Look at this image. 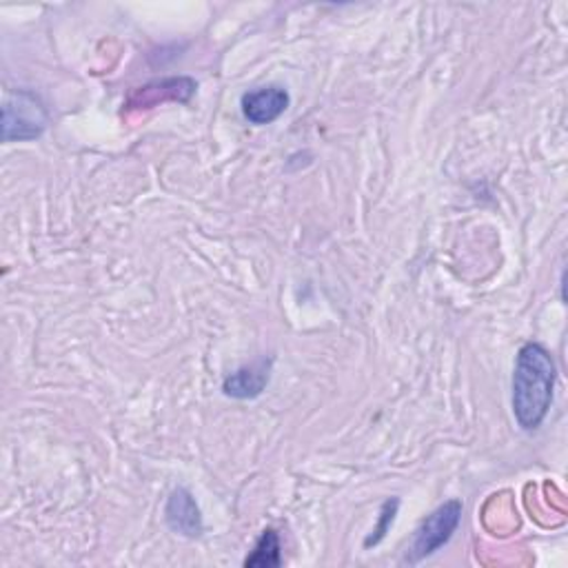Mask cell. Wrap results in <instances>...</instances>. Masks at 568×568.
<instances>
[{
    "mask_svg": "<svg viewBox=\"0 0 568 568\" xmlns=\"http://www.w3.org/2000/svg\"><path fill=\"white\" fill-rule=\"evenodd\" d=\"M557 381V366L546 346L526 342L515 357L513 371V416L524 431H537L546 420Z\"/></svg>",
    "mask_w": 568,
    "mask_h": 568,
    "instance_id": "1",
    "label": "cell"
},
{
    "mask_svg": "<svg viewBox=\"0 0 568 568\" xmlns=\"http://www.w3.org/2000/svg\"><path fill=\"white\" fill-rule=\"evenodd\" d=\"M462 502L460 500H449L442 506H438L416 531L407 553H405V564H420L422 559L431 557L433 553H438L444 544L451 542L453 533L458 531L460 522H462Z\"/></svg>",
    "mask_w": 568,
    "mask_h": 568,
    "instance_id": "2",
    "label": "cell"
},
{
    "mask_svg": "<svg viewBox=\"0 0 568 568\" xmlns=\"http://www.w3.org/2000/svg\"><path fill=\"white\" fill-rule=\"evenodd\" d=\"M50 114L43 100L28 89L8 96L3 107V142H30L45 133Z\"/></svg>",
    "mask_w": 568,
    "mask_h": 568,
    "instance_id": "3",
    "label": "cell"
},
{
    "mask_svg": "<svg viewBox=\"0 0 568 568\" xmlns=\"http://www.w3.org/2000/svg\"><path fill=\"white\" fill-rule=\"evenodd\" d=\"M196 89H199V83L189 76L162 78V81H153L144 87L133 89L129 94L125 107L133 109V111H142V109L158 107L162 103H189L194 98Z\"/></svg>",
    "mask_w": 568,
    "mask_h": 568,
    "instance_id": "4",
    "label": "cell"
},
{
    "mask_svg": "<svg viewBox=\"0 0 568 568\" xmlns=\"http://www.w3.org/2000/svg\"><path fill=\"white\" fill-rule=\"evenodd\" d=\"M289 105H291V96L280 85H269V87L254 89V92L245 94L243 100H240L243 116L251 125H271V122H276L289 109Z\"/></svg>",
    "mask_w": 568,
    "mask_h": 568,
    "instance_id": "5",
    "label": "cell"
},
{
    "mask_svg": "<svg viewBox=\"0 0 568 568\" xmlns=\"http://www.w3.org/2000/svg\"><path fill=\"white\" fill-rule=\"evenodd\" d=\"M164 519L171 531L184 535V537H201L203 535V513L192 495V491L178 486L171 491L164 504Z\"/></svg>",
    "mask_w": 568,
    "mask_h": 568,
    "instance_id": "6",
    "label": "cell"
},
{
    "mask_svg": "<svg viewBox=\"0 0 568 568\" xmlns=\"http://www.w3.org/2000/svg\"><path fill=\"white\" fill-rule=\"evenodd\" d=\"M269 377H271V362L260 360L227 375L223 383V392L225 396L236 400H254L265 392V387L269 385Z\"/></svg>",
    "mask_w": 568,
    "mask_h": 568,
    "instance_id": "7",
    "label": "cell"
},
{
    "mask_svg": "<svg viewBox=\"0 0 568 568\" xmlns=\"http://www.w3.org/2000/svg\"><path fill=\"white\" fill-rule=\"evenodd\" d=\"M280 537L274 528L262 531L260 539L256 542L251 555L245 559V566L249 568H276L282 564V553H280Z\"/></svg>",
    "mask_w": 568,
    "mask_h": 568,
    "instance_id": "8",
    "label": "cell"
},
{
    "mask_svg": "<svg viewBox=\"0 0 568 568\" xmlns=\"http://www.w3.org/2000/svg\"><path fill=\"white\" fill-rule=\"evenodd\" d=\"M398 508H400V500H398V497L387 500V502L383 504V508H381V519H377V524L373 526L371 535L364 539V546H366V548H371V546H375V544H381V542L385 539V535L389 533V528H392L394 522H396Z\"/></svg>",
    "mask_w": 568,
    "mask_h": 568,
    "instance_id": "9",
    "label": "cell"
}]
</instances>
